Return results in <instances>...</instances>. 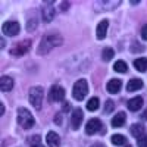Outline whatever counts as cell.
Here are the masks:
<instances>
[{
  "mask_svg": "<svg viewBox=\"0 0 147 147\" xmlns=\"http://www.w3.org/2000/svg\"><path fill=\"white\" fill-rule=\"evenodd\" d=\"M62 35H59V34H56V32H53V34H46L43 38H41V43H40V46H38V52L40 55H46V53H49L52 50V49H55V47H57V46H60L62 44Z\"/></svg>",
  "mask_w": 147,
  "mask_h": 147,
  "instance_id": "1",
  "label": "cell"
},
{
  "mask_svg": "<svg viewBox=\"0 0 147 147\" xmlns=\"http://www.w3.org/2000/svg\"><path fill=\"white\" fill-rule=\"evenodd\" d=\"M18 124L24 128V129H30L34 127L35 121H34V116L31 115V112L25 107H19L18 109Z\"/></svg>",
  "mask_w": 147,
  "mask_h": 147,
  "instance_id": "2",
  "label": "cell"
},
{
  "mask_svg": "<svg viewBox=\"0 0 147 147\" xmlns=\"http://www.w3.org/2000/svg\"><path fill=\"white\" fill-rule=\"evenodd\" d=\"M87 93H88V84H87V81L85 80H78L75 84H74V88H72V97L75 100H78V102H81V100H84V97L87 96Z\"/></svg>",
  "mask_w": 147,
  "mask_h": 147,
  "instance_id": "3",
  "label": "cell"
},
{
  "mask_svg": "<svg viewBox=\"0 0 147 147\" xmlns=\"http://www.w3.org/2000/svg\"><path fill=\"white\" fill-rule=\"evenodd\" d=\"M30 102L37 110L41 109V105H43V88L41 87L30 88Z\"/></svg>",
  "mask_w": 147,
  "mask_h": 147,
  "instance_id": "4",
  "label": "cell"
},
{
  "mask_svg": "<svg viewBox=\"0 0 147 147\" xmlns=\"http://www.w3.org/2000/svg\"><path fill=\"white\" fill-rule=\"evenodd\" d=\"M65 97V90L60 85H52L49 91V102H62Z\"/></svg>",
  "mask_w": 147,
  "mask_h": 147,
  "instance_id": "5",
  "label": "cell"
},
{
  "mask_svg": "<svg viewBox=\"0 0 147 147\" xmlns=\"http://www.w3.org/2000/svg\"><path fill=\"white\" fill-rule=\"evenodd\" d=\"M31 46V41L30 40H24L21 43H18L16 46L12 47V50H10V55L12 56H22V55H25L28 52V49Z\"/></svg>",
  "mask_w": 147,
  "mask_h": 147,
  "instance_id": "6",
  "label": "cell"
},
{
  "mask_svg": "<svg viewBox=\"0 0 147 147\" xmlns=\"http://www.w3.org/2000/svg\"><path fill=\"white\" fill-rule=\"evenodd\" d=\"M2 31L5 35H9V37H13L19 32V24L15 22V21H7L2 25Z\"/></svg>",
  "mask_w": 147,
  "mask_h": 147,
  "instance_id": "7",
  "label": "cell"
},
{
  "mask_svg": "<svg viewBox=\"0 0 147 147\" xmlns=\"http://www.w3.org/2000/svg\"><path fill=\"white\" fill-rule=\"evenodd\" d=\"M84 119V112L81 107H75L72 112V116H71V124H72V128L74 129H78L81 127V122Z\"/></svg>",
  "mask_w": 147,
  "mask_h": 147,
  "instance_id": "8",
  "label": "cell"
},
{
  "mask_svg": "<svg viewBox=\"0 0 147 147\" xmlns=\"http://www.w3.org/2000/svg\"><path fill=\"white\" fill-rule=\"evenodd\" d=\"M100 129H102V122H100V119H97V118H91L87 122V125H85V132H87L88 136H93V134H96L97 131H100Z\"/></svg>",
  "mask_w": 147,
  "mask_h": 147,
  "instance_id": "9",
  "label": "cell"
},
{
  "mask_svg": "<svg viewBox=\"0 0 147 147\" xmlns=\"http://www.w3.org/2000/svg\"><path fill=\"white\" fill-rule=\"evenodd\" d=\"M53 2H44L43 5V10H41V13H43V21L44 22H50L53 18H55V9H53Z\"/></svg>",
  "mask_w": 147,
  "mask_h": 147,
  "instance_id": "10",
  "label": "cell"
},
{
  "mask_svg": "<svg viewBox=\"0 0 147 147\" xmlns=\"http://www.w3.org/2000/svg\"><path fill=\"white\" fill-rule=\"evenodd\" d=\"M143 97L141 96H137V97H132V99L128 102V109L131 110V112H137V110H140L143 107Z\"/></svg>",
  "mask_w": 147,
  "mask_h": 147,
  "instance_id": "11",
  "label": "cell"
},
{
  "mask_svg": "<svg viewBox=\"0 0 147 147\" xmlns=\"http://www.w3.org/2000/svg\"><path fill=\"white\" fill-rule=\"evenodd\" d=\"M46 141H47L49 147H59V146H60V137H59V134H56L55 131L47 132Z\"/></svg>",
  "mask_w": 147,
  "mask_h": 147,
  "instance_id": "12",
  "label": "cell"
},
{
  "mask_svg": "<svg viewBox=\"0 0 147 147\" xmlns=\"http://www.w3.org/2000/svg\"><path fill=\"white\" fill-rule=\"evenodd\" d=\"M107 27H109V21H107V19L100 21V24L97 25L96 34H97V38H99V40H105L106 32H107Z\"/></svg>",
  "mask_w": 147,
  "mask_h": 147,
  "instance_id": "13",
  "label": "cell"
},
{
  "mask_svg": "<svg viewBox=\"0 0 147 147\" xmlns=\"http://www.w3.org/2000/svg\"><path fill=\"white\" fill-rule=\"evenodd\" d=\"M13 88V80L7 75H3L0 78V90L2 91H10Z\"/></svg>",
  "mask_w": 147,
  "mask_h": 147,
  "instance_id": "14",
  "label": "cell"
},
{
  "mask_svg": "<svg viewBox=\"0 0 147 147\" xmlns=\"http://www.w3.org/2000/svg\"><path fill=\"white\" fill-rule=\"evenodd\" d=\"M121 85H122L121 80L113 78V80H110V81L107 82V85H106V90H107L110 94H116V93L121 90Z\"/></svg>",
  "mask_w": 147,
  "mask_h": 147,
  "instance_id": "15",
  "label": "cell"
},
{
  "mask_svg": "<svg viewBox=\"0 0 147 147\" xmlns=\"http://www.w3.org/2000/svg\"><path fill=\"white\" fill-rule=\"evenodd\" d=\"M125 119H127V115L124 112H118L113 118H112V127L115 128H119L125 124Z\"/></svg>",
  "mask_w": 147,
  "mask_h": 147,
  "instance_id": "16",
  "label": "cell"
},
{
  "mask_svg": "<svg viewBox=\"0 0 147 147\" xmlns=\"http://www.w3.org/2000/svg\"><path fill=\"white\" fill-rule=\"evenodd\" d=\"M141 88H143V81H141L140 78L131 80V81L128 82V85H127V90H128V91H138V90H141Z\"/></svg>",
  "mask_w": 147,
  "mask_h": 147,
  "instance_id": "17",
  "label": "cell"
},
{
  "mask_svg": "<svg viewBox=\"0 0 147 147\" xmlns=\"http://www.w3.org/2000/svg\"><path fill=\"white\" fill-rule=\"evenodd\" d=\"M129 131H131V134H132L134 137L140 138V137L144 136V125H141V124H134V125L129 128Z\"/></svg>",
  "mask_w": 147,
  "mask_h": 147,
  "instance_id": "18",
  "label": "cell"
},
{
  "mask_svg": "<svg viewBox=\"0 0 147 147\" xmlns=\"http://www.w3.org/2000/svg\"><path fill=\"white\" fill-rule=\"evenodd\" d=\"M134 68H136L138 72H144L147 69V59L144 57H138L134 60Z\"/></svg>",
  "mask_w": 147,
  "mask_h": 147,
  "instance_id": "19",
  "label": "cell"
},
{
  "mask_svg": "<svg viewBox=\"0 0 147 147\" xmlns=\"http://www.w3.org/2000/svg\"><path fill=\"white\" fill-rule=\"evenodd\" d=\"M112 144L115 146H125L127 144V138L124 136H121V134H115V136H112Z\"/></svg>",
  "mask_w": 147,
  "mask_h": 147,
  "instance_id": "20",
  "label": "cell"
},
{
  "mask_svg": "<svg viewBox=\"0 0 147 147\" xmlns=\"http://www.w3.org/2000/svg\"><path fill=\"white\" fill-rule=\"evenodd\" d=\"M99 99L97 97H93V99H90L88 102H87V109L90 110V112H94V110H97L99 109Z\"/></svg>",
  "mask_w": 147,
  "mask_h": 147,
  "instance_id": "21",
  "label": "cell"
},
{
  "mask_svg": "<svg viewBox=\"0 0 147 147\" xmlns=\"http://www.w3.org/2000/svg\"><path fill=\"white\" fill-rule=\"evenodd\" d=\"M113 55H115L113 49H110V47H105V49H103V53H102V57H103L105 62H109V60L113 57Z\"/></svg>",
  "mask_w": 147,
  "mask_h": 147,
  "instance_id": "22",
  "label": "cell"
},
{
  "mask_svg": "<svg viewBox=\"0 0 147 147\" xmlns=\"http://www.w3.org/2000/svg\"><path fill=\"white\" fill-rule=\"evenodd\" d=\"M113 69H115L116 72L124 74V72H127L128 66H127V63L124 62V60H118V62H115V65H113Z\"/></svg>",
  "mask_w": 147,
  "mask_h": 147,
  "instance_id": "23",
  "label": "cell"
},
{
  "mask_svg": "<svg viewBox=\"0 0 147 147\" xmlns=\"http://www.w3.org/2000/svg\"><path fill=\"white\" fill-rule=\"evenodd\" d=\"M113 109H115V105H113L112 100H107V102L105 103V112H106V113L113 112Z\"/></svg>",
  "mask_w": 147,
  "mask_h": 147,
  "instance_id": "24",
  "label": "cell"
},
{
  "mask_svg": "<svg viewBox=\"0 0 147 147\" xmlns=\"http://www.w3.org/2000/svg\"><path fill=\"white\" fill-rule=\"evenodd\" d=\"M144 50V49L137 43V41H134L132 44H131V52H136V53H138V52H143Z\"/></svg>",
  "mask_w": 147,
  "mask_h": 147,
  "instance_id": "25",
  "label": "cell"
},
{
  "mask_svg": "<svg viewBox=\"0 0 147 147\" xmlns=\"http://www.w3.org/2000/svg\"><path fill=\"white\" fill-rule=\"evenodd\" d=\"M137 144H138V147H147V134H144L143 137L138 138Z\"/></svg>",
  "mask_w": 147,
  "mask_h": 147,
  "instance_id": "26",
  "label": "cell"
},
{
  "mask_svg": "<svg viewBox=\"0 0 147 147\" xmlns=\"http://www.w3.org/2000/svg\"><path fill=\"white\" fill-rule=\"evenodd\" d=\"M141 37H143L144 40H147V24H146V25L141 28Z\"/></svg>",
  "mask_w": 147,
  "mask_h": 147,
  "instance_id": "27",
  "label": "cell"
},
{
  "mask_svg": "<svg viewBox=\"0 0 147 147\" xmlns=\"http://www.w3.org/2000/svg\"><path fill=\"white\" fill-rule=\"evenodd\" d=\"M69 7V2H63V5H60V10H66Z\"/></svg>",
  "mask_w": 147,
  "mask_h": 147,
  "instance_id": "28",
  "label": "cell"
},
{
  "mask_svg": "<svg viewBox=\"0 0 147 147\" xmlns=\"http://www.w3.org/2000/svg\"><path fill=\"white\" fill-rule=\"evenodd\" d=\"M55 122H56V125H60V124H62V121H60V113H57V115H56Z\"/></svg>",
  "mask_w": 147,
  "mask_h": 147,
  "instance_id": "29",
  "label": "cell"
},
{
  "mask_svg": "<svg viewBox=\"0 0 147 147\" xmlns=\"http://www.w3.org/2000/svg\"><path fill=\"white\" fill-rule=\"evenodd\" d=\"M3 113H5V105L0 103V115H3Z\"/></svg>",
  "mask_w": 147,
  "mask_h": 147,
  "instance_id": "30",
  "label": "cell"
},
{
  "mask_svg": "<svg viewBox=\"0 0 147 147\" xmlns=\"http://www.w3.org/2000/svg\"><path fill=\"white\" fill-rule=\"evenodd\" d=\"M141 119H143V121H147V109H146V112L141 113Z\"/></svg>",
  "mask_w": 147,
  "mask_h": 147,
  "instance_id": "31",
  "label": "cell"
},
{
  "mask_svg": "<svg viewBox=\"0 0 147 147\" xmlns=\"http://www.w3.org/2000/svg\"><path fill=\"white\" fill-rule=\"evenodd\" d=\"M0 46H2V49H3V47H5V46H6V41H5V40H3V38H2V41H0Z\"/></svg>",
  "mask_w": 147,
  "mask_h": 147,
  "instance_id": "32",
  "label": "cell"
},
{
  "mask_svg": "<svg viewBox=\"0 0 147 147\" xmlns=\"http://www.w3.org/2000/svg\"><path fill=\"white\" fill-rule=\"evenodd\" d=\"M63 110H65V112H66V110H69V105H68V103H65V106H63Z\"/></svg>",
  "mask_w": 147,
  "mask_h": 147,
  "instance_id": "33",
  "label": "cell"
},
{
  "mask_svg": "<svg viewBox=\"0 0 147 147\" xmlns=\"http://www.w3.org/2000/svg\"><path fill=\"white\" fill-rule=\"evenodd\" d=\"M91 147H105L103 144H94V146H91Z\"/></svg>",
  "mask_w": 147,
  "mask_h": 147,
  "instance_id": "34",
  "label": "cell"
},
{
  "mask_svg": "<svg viewBox=\"0 0 147 147\" xmlns=\"http://www.w3.org/2000/svg\"><path fill=\"white\" fill-rule=\"evenodd\" d=\"M32 147H43V146H41V144H34Z\"/></svg>",
  "mask_w": 147,
  "mask_h": 147,
  "instance_id": "35",
  "label": "cell"
}]
</instances>
